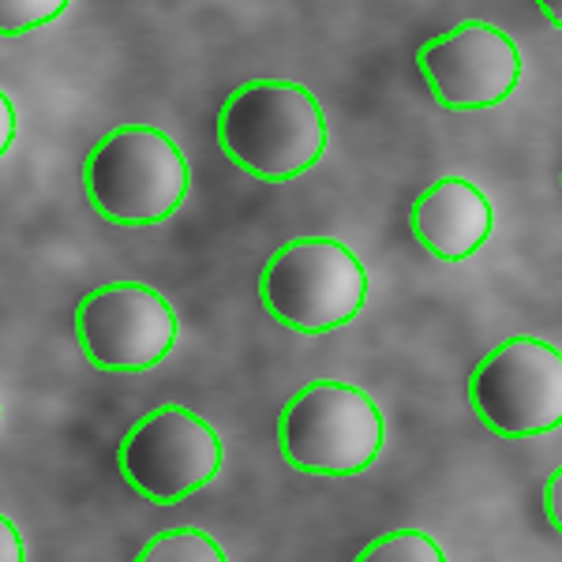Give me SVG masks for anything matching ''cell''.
<instances>
[{
	"label": "cell",
	"mask_w": 562,
	"mask_h": 562,
	"mask_svg": "<svg viewBox=\"0 0 562 562\" xmlns=\"http://www.w3.org/2000/svg\"><path fill=\"white\" fill-rule=\"evenodd\" d=\"M469 402L503 439H532L562 424V352L540 338H510L480 360Z\"/></svg>",
	"instance_id": "8992f818"
},
{
	"label": "cell",
	"mask_w": 562,
	"mask_h": 562,
	"mask_svg": "<svg viewBox=\"0 0 562 562\" xmlns=\"http://www.w3.org/2000/svg\"><path fill=\"white\" fill-rule=\"evenodd\" d=\"M281 454L312 476H357L383 450V413L357 386L312 383L281 409Z\"/></svg>",
	"instance_id": "277c9868"
},
{
	"label": "cell",
	"mask_w": 562,
	"mask_h": 562,
	"mask_svg": "<svg viewBox=\"0 0 562 562\" xmlns=\"http://www.w3.org/2000/svg\"><path fill=\"white\" fill-rule=\"evenodd\" d=\"M537 8L551 26H562V0H537Z\"/></svg>",
	"instance_id": "2e32d148"
},
{
	"label": "cell",
	"mask_w": 562,
	"mask_h": 562,
	"mask_svg": "<svg viewBox=\"0 0 562 562\" xmlns=\"http://www.w3.org/2000/svg\"><path fill=\"white\" fill-rule=\"evenodd\" d=\"M368 274L346 244L304 237L281 244L259 274V301L289 330L326 334L364 307Z\"/></svg>",
	"instance_id": "3957f363"
},
{
	"label": "cell",
	"mask_w": 562,
	"mask_h": 562,
	"mask_svg": "<svg viewBox=\"0 0 562 562\" xmlns=\"http://www.w3.org/2000/svg\"><path fill=\"white\" fill-rule=\"evenodd\" d=\"M0 113H4V139H0V154H8L15 143V128H20V124H15V105L8 94H0Z\"/></svg>",
	"instance_id": "5bb4252c"
},
{
	"label": "cell",
	"mask_w": 562,
	"mask_h": 562,
	"mask_svg": "<svg viewBox=\"0 0 562 562\" xmlns=\"http://www.w3.org/2000/svg\"><path fill=\"white\" fill-rule=\"evenodd\" d=\"M442 562V548L424 532H390V537L368 543L360 562Z\"/></svg>",
	"instance_id": "8fae6325"
},
{
	"label": "cell",
	"mask_w": 562,
	"mask_h": 562,
	"mask_svg": "<svg viewBox=\"0 0 562 562\" xmlns=\"http://www.w3.org/2000/svg\"><path fill=\"white\" fill-rule=\"evenodd\" d=\"M0 532H4V548H0V559L4 562H20L23 559V548H20V532H15L12 521H0Z\"/></svg>",
	"instance_id": "9a60e30c"
},
{
	"label": "cell",
	"mask_w": 562,
	"mask_h": 562,
	"mask_svg": "<svg viewBox=\"0 0 562 562\" xmlns=\"http://www.w3.org/2000/svg\"><path fill=\"white\" fill-rule=\"evenodd\" d=\"M143 562H225V551L195 529H173L154 537L147 548L139 551Z\"/></svg>",
	"instance_id": "30bf717a"
},
{
	"label": "cell",
	"mask_w": 562,
	"mask_h": 562,
	"mask_svg": "<svg viewBox=\"0 0 562 562\" xmlns=\"http://www.w3.org/2000/svg\"><path fill=\"white\" fill-rule=\"evenodd\" d=\"M76 334L87 360L102 371H147L169 357L177 315L147 285H102L83 296Z\"/></svg>",
	"instance_id": "52a82bcc"
},
{
	"label": "cell",
	"mask_w": 562,
	"mask_h": 562,
	"mask_svg": "<svg viewBox=\"0 0 562 562\" xmlns=\"http://www.w3.org/2000/svg\"><path fill=\"white\" fill-rule=\"evenodd\" d=\"M543 510H548L551 525L562 532V469H555L548 480V487H543Z\"/></svg>",
	"instance_id": "4fadbf2b"
},
{
	"label": "cell",
	"mask_w": 562,
	"mask_h": 562,
	"mask_svg": "<svg viewBox=\"0 0 562 562\" xmlns=\"http://www.w3.org/2000/svg\"><path fill=\"white\" fill-rule=\"evenodd\" d=\"M416 68L447 109H492L514 94L521 53L510 34L487 23H461L416 49Z\"/></svg>",
	"instance_id": "ba28073f"
},
{
	"label": "cell",
	"mask_w": 562,
	"mask_h": 562,
	"mask_svg": "<svg viewBox=\"0 0 562 562\" xmlns=\"http://www.w3.org/2000/svg\"><path fill=\"white\" fill-rule=\"evenodd\" d=\"M116 469L135 495L173 506L206 487L222 469V439L180 405H158L121 439Z\"/></svg>",
	"instance_id": "5b68a950"
},
{
	"label": "cell",
	"mask_w": 562,
	"mask_h": 562,
	"mask_svg": "<svg viewBox=\"0 0 562 562\" xmlns=\"http://www.w3.org/2000/svg\"><path fill=\"white\" fill-rule=\"evenodd\" d=\"M68 8V0H0V34L15 38L23 31L53 23Z\"/></svg>",
	"instance_id": "7c38bea8"
},
{
	"label": "cell",
	"mask_w": 562,
	"mask_h": 562,
	"mask_svg": "<svg viewBox=\"0 0 562 562\" xmlns=\"http://www.w3.org/2000/svg\"><path fill=\"white\" fill-rule=\"evenodd\" d=\"M492 203L473 180L442 177L413 203L409 225L416 240L442 262H461L492 237Z\"/></svg>",
	"instance_id": "9c48e42d"
},
{
	"label": "cell",
	"mask_w": 562,
	"mask_h": 562,
	"mask_svg": "<svg viewBox=\"0 0 562 562\" xmlns=\"http://www.w3.org/2000/svg\"><path fill=\"white\" fill-rule=\"evenodd\" d=\"M188 161L166 132L128 124L102 135L83 166L87 199L105 222L154 225L184 203Z\"/></svg>",
	"instance_id": "7a4b0ae2"
},
{
	"label": "cell",
	"mask_w": 562,
	"mask_h": 562,
	"mask_svg": "<svg viewBox=\"0 0 562 562\" xmlns=\"http://www.w3.org/2000/svg\"><path fill=\"white\" fill-rule=\"evenodd\" d=\"M217 147L248 177L293 180L326 150L323 109L296 83H244L217 109Z\"/></svg>",
	"instance_id": "6da1fadb"
}]
</instances>
